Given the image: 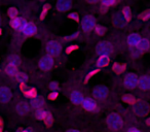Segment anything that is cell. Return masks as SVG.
I'll use <instances>...</instances> for the list:
<instances>
[{
  "label": "cell",
  "mask_w": 150,
  "mask_h": 132,
  "mask_svg": "<svg viewBox=\"0 0 150 132\" xmlns=\"http://www.w3.org/2000/svg\"><path fill=\"white\" fill-rule=\"evenodd\" d=\"M66 132H80L79 130H76V129H69V130H67Z\"/></svg>",
  "instance_id": "obj_45"
},
{
  "label": "cell",
  "mask_w": 150,
  "mask_h": 132,
  "mask_svg": "<svg viewBox=\"0 0 150 132\" xmlns=\"http://www.w3.org/2000/svg\"><path fill=\"white\" fill-rule=\"evenodd\" d=\"M110 63V58L109 56H100L97 60L96 66L98 68H104L106 66H108Z\"/></svg>",
  "instance_id": "obj_20"
},
{
  "label": "cell",
  "mask_w": 150,
  "mask_h": 132,
  "mask_svg": "<svg viewBox=\"0 0 150 132\" xmlns=\"http://www.w3.org/2000/svg\"><path fill=\"white\" fill-rule=\"evenodd\" d=\"M1 23H2V19H1V16H0V25H1Z\"/></svg>",
  "instance_id": "obj_49"
},
{
  "label": "cell",
  "mask_w": 150,
  "mask_h": 132,
  "mask_svg": "<svg viewBox=\"0 0 150 132\" xmlns=\"http://www.w3.org/2000/svg\"><path fill=\"white\" fill-rule=\"evenodd\" d=\"M99 71H100V69H99V68H97V69H94V70H92V71L88 72V73L86 76V78H84V83L86 84V83H88V81L91 80V78H94V76H96V74H98Z\"/></svg>",
  "instance_id": "obj_36"
},
{
  "label": "cell",
  "mask_w": 150,
  "mask_h": 132,
  "mask_svg": "<svg viewBox=\"0 0 150 132\" xmlns=\"http://www.w3.org/2000/svg\"><path fill=\"white\" fill-rule=\"evenodd\" d=\"M43 105H44V100L42 97H36V98L32 99L31 101H30V108L34 109V111H38V109H41L43 108Z\"/></svg>",
  "instance_id": "obj_17"
},
{
  "label": "cell",
  "mask_w": 150,
  "mask_h": 132,
  "mask_svg": "<svg viewBox=\"0 0 150 132\" xmlns=\"http://www.w3.org/2000/svg\"><path fill=\"white\" fill-rule=\"evenodd\" d=\"M106 123L107 126L110 128L113 131H118L122 128L123 126V120L118 113H111L108 115L106 119Z\"/></svg>",
  "instance_id": "obj_1"
},
{
  "label": "cell",
  "mask_w": 150,
  "mask_h": 132,
  "mask_svg": "<svg viewBox=\"0 0 150 132\" xmlns=\"http://www.w3.org/2000/svg\"><path fill=\"white\" fill-rule=\"evenodd\" d=\"M140 40H141V36H140L139 34L138 33H131L127 38V46H131V48H134V46L137 48V46L139 44Z\"/></svg>",
  "instance_id": "obj_16"
},
{
  "label": "cell",
  "mask_w": 150,
  "mask_h": 132,
  "mask_svg": "<svg viewBox=\"0 0 150 132\" xmlns=\"http://www.w3.org/2000/svg\"><path fill=\"white\" fill-rule=\"evenodd\" d=\"M68 19L69 20H72L74 22H79L80 21V18H79V15L77 13H75V11H72L68 15Z\"/></svg>",
  "instance_id": "obj_38"
},
{
  "label": "cell",
  "mask_w": 150,
  "mask_h": 132,
  "mask_svg": "<svg viewBox=\"0 0 150 132\" xmlns=\"http://www.w3.org/2000/svg\"><path fill=\"white\" fill-rule=\"evenodd\" d=\"M43 122L46 125V127H50V126L52 125V123H54V118H52V115L50 113V111H47L46 117H45V119H44Z\"/></svg>",
  "instance_id": "obj_34"
},
{
  "label": "cell",
  "mask_w": 150,
  "mask_h": 132,
  "mask_svg": "<svg viewBox=\"0 0 150 132\" xmlns=\"http://www.w3.org/2000/svg\"><path fill=\"white\" fill-rule=\"evenodd\" d=\"M2 32H3V31H2V29H1V28H0V35H1V34H2Z\"/></svg>",
  "instance_id": "obj_50"
},
{
  "label": "cell",
  "mask_w": 150,
  "mask_h": 132,
  "mask_svg": "<svg viewBox=\"0 0 150 132\" xmlns=\"http://www.w3.org/2000/svg\"><path fill=\"white\" fill-rule=\"evenodd\" d=\"M54 58L48 56V55H45V56L42 57L39 60V63H38V66H39V68L42 71H50L54 67Z\"/></svg>",
  "instance_id": "obj_5"
},
{
  "label": "cell",
  "mask_w": 150,
  "mask_h": 132,
  "mask_svg": "<svg viewBox=\"0 0 150 132\" xmlns=\"http://www.w3.org/2000/svg\"><path fill=\"white\" fill-rule=\"evenodd\" d=\"M138 18H139L141 21H147V20H149L150 19V9H146V11H142Z\"/></svg>",
  "instance_id": "obj_35"
},
{
  "label": "cell",
  "mask_w": 150,
  "mask_h": 132,
  "mask_svg": "<svg viewBox=\"0 0 150 132\" xmlns=\"http://www.w3.org/2000/svg\"><path fill=\"white\" fill-rule=\"evenodd\" d=\"M109 95V90L105 86H97L93 90V96L98 100H105Z\"/></svg>",
  "instance_id": "obj_7"
},
{
  "label": "cell",
  "mask_w": 150,
  "mask_h": 132,
  "mask_svg": "<svg viewBox=\"0 0 150 132\" xmlns=\"http://www.w3.org/2000/svg\"><path fill=\"white\" fill-rule=\"evenodd\" d=\"M145 123H146V125H147V126H150V117L148 118L147 120H146V122H145Z\"/></svg>",
  "instance_id": "obj_46"
},
{
  "label": "cell",
  "mask_w": 150,
  "mask_h": 132,
  "mask_svg": "<svg viewBox=\"0 0 150 132\" xmlns=\"http://www.w3.org/2000/svg\"><path fill=\"white\" fill-rule=\"evenodd\" d=\"M127 132H141L140 131L138 128H136V127H131V128H129V129L127 130Z\"/></svg>",
  "instance_id": "obj_42"
},
{
  "label": "cell",
  "mask_w": 150,
  "mask_h": 132,
  "mask_svg": "<svg viewBox=\"0 0 150 132\" xmlns=\"http://www.w3.org/2000/svg\"><path fill=\"white\" fill-rule=\"evenodd\" d=\"M50 89L52 91V92H58L59 89H60V86H59V83L56 82V81H52L50 84Z\"/></svg>",
  "instance_id": "obj_39"
},
{
  "label": "cell",
  "mask_w": 150,
  "mask_h": 132,
  "mask_svg": "<svg viewBox=\"0 0 150 132\" xmlns=\"http://www.w3.org/2000/svg\"><path fill=\"white\" fill-rule=\"evenodd\" d=\"M90 3H98V1H88Z\"/></svg>",
  "instance_id": "obj_48"
},
{
  "label": "cell",
  "mask_w": 150,
  "mask_h": 132,
  "mask_svg": "<svg viewBox=\"0 0 150 132\" xmlns=\"http://www.w3.org/2000/svg\"><path fill=\"white\" fill-rule=\"evenodd\" d=\"M46 113H47V111H45L44 108L38 109V111H35V118L39 121H44L46 117Z\"/></svg>",
  "instance_id": "obj_29"
},
{
  "label": "cell",
  "mask_w": 150,
  "mask_h": 132,
  "mask_svg": "<svg viewBox=\"0 0 150 132\" xmlns=\"http://www.w3.org/2000/svg\"><path fill=\"white\" fill-rule=\"evenodd\" d=\"M122 101H123V102H125V103H127V104H129V105H134L138 100L136 99V97L134 96V95L125 94L122 96Z\"/></svg>",
  "instance_id": "obj_26"
},
{
  "label": "cell",
  "mask_w": 150,
  "mask_h": 132,
  "mask_svg": "<svg viewBox=\"0 0 150 132\" xmlns=\"http://www.w3.org/2000/svg\"><path fill=\"white\" fill-rule=\"evenodd\" d=\"M96 20L94 16L92 15H86L81 20V28L84 31H91L96 27Z\"/></svg>",
  "instance_id": "obj_6"
},
{
  "label": "cell",
  "mask_w": 150,
  "mask_h": 132,
  "mask_svg": "<svg viewBox=\"0 0 150 132\" xmlns=\"http://www.w3.org/2000/svg\"><path fill=\"white\" fill-rule=\"evenodd\" d=\"M0 132H3V119L0 117Z\"/></svg>",
  "instance_id": "obj_43"
},
{
  "label": "cell",
  "mask_w": 150,
  "mask_h": 132,
  "mask_svg": "<svg viewBox=\"0 0 150 132\" xmlns=\"http://www.w3.org/2000/svg\"><path fill=\"white\" fill-rule=\"evenodd\" d=\"M7 16H8L11 20H13L19 17V11H18V9H16V7H13V6L9 7V9H7Z\"/></svg>",
  "instance_id": "obj_32"
},
{
  "label": "cell",
  "mask_w": 150,
  "mask_h": 132,
  "mask_svg": "<svg viewBox=\"0 0 150 132\" xmlns=\"http://www.w3.org/2000/svg\"><path fill=\"white\" fill-rule=\"evenodd\" d=\"M125 64H121V63H114L112 65V71L115 74H122L125 71Z\"/></svg>",
  "instance_id": "obj_23"
},
{
  "label": "cell",
  "mask_w": 150,
  "mask_h": 132,
  "mask_svg": "<svg viewBox=\"0 0 150 132\" xmlns=\"http://www.w3.org/2000/svg\"><path fill=\"white\" fill-rule=\"evenodd\" d=\"M21 32L26 37H31V36H34L37 33V27H36L35 24L32 23V22H26V23L24 24L23 28H22Z\"/></svg>",
  "instance_id": "obj_8"
},
{
  "label": "cell",
  "mask_w": 150,
  "mask_h": 132,
  "mask_svg": "<svg viewBox=\"0 0 150 132\" xmlns=\"http://www.w3.org/2000/svg\"><path fill=\"white\" fill-rule=\"evenodd\" d=\"M79 36V32H75V33L71 34V35H66L64 36V39L65 40H74Z\"/></svg>",
  "instance_id": "obj_40"
},
{
  "label": "cell",
  "mask_w": 150,
  "mask_h": 132,
  "mask_svg": "<svg viewBox=\"0 0 150 132\" xmlns=\"http://www.w3.org/2000/svg\"><path fill=\"white\" fill-rule=\"evenodd\" d=\"M71 6H72V1H70V0H60L56 4L57 11H60V13L69 11L71 9Z\"/></svg>",
  "instance_id": "obj_13"
},
{
  "label": "cell",
  "mask_w": 150,
  "mask_h": 132,
  "mask_svg": "<svg viewBox=\"0 0 150 132\" xmlns=\"http://www.w3.org/2000/svg\"><path fill=\"white\" fill-rule=\"evenodd\" d=\"M94 30H95V32H96L97 35H99V36L104 35L107 31L106 27H104V26H102V25H96V27L94 28Z\"/></svg>",
  "instance_id": "obj_33"
},
{
  "label": "cell",
  "mask_w": 150,
  "mask_h": 132,
  "mask_svg": "<svg viewBox=\"0 0 150 132\" xmlns=\"http://www.w3.org/2000/svg\"><path fill=\"white\" fill-rule=\"evenodd\" d=\"M16 111H17V113H19L20 116H26L30 111V106L28 103L22 101V102H19L17 104Z\"/></svg>",
  "instance_id": "obj_18"
},
{
  "label": "cell",
  "mask_w": 150,
  "mask_h": 132,
  "mask_svg": "<svg viewBox=\"0 0 150 132\" xmlns=\"http://www.w3.org/2000/svg\"><path fill=\"white\" fill-rule=\"evenodd\" d=\"M112 23L116 28H125L127 22V20L125 19L123 15L121 14V11H118V13H116V14L113 15Z\"/></svg>",
  "instance_id": "obj_10"
},
{
  "label": "cell",
  "mask_w": 150,
  "mask_h": 132,
  "mask_svg": "<svg viewBox=\"0 0 150 132\" xmlns=\"http://www.w3.org/2000/svg\"><path fill=\"white\" fill-rule=\"evenodd\" d=\"M47 98L52 101H56L57 99L59 98V92H50V94H48Z\"/></svg>",
  "instance_id": "obj_41"
},
{
  "label": "cell",
  "mask_w": 150,
  "mask_h": 132,
  "mask_svg": "<svg viewBox=\"0 0 150 132\" xmlns=\"http://www.w3.org/2000/svg\"><path fill=\"white\" fill-rule=\"evenodd\" d=\"M50 9V5L47 4V3H46V4H44L43 6H42L41 13H40V16H39V20H40V21H42V20L45 19V17L47 16Z\"/></svg>",
  "instance_id": "obj_30"
},
{
  "label": "cell",
  "mask_w": 150,
  "mask_h": 132,
  "mask_svg": "<svg viewBox=\"0 0 150 132\" xmlns=\"http://www.w3.org/2000/svg\"><path fill=\"white\" fill-rule=\"evenodd\" d=\"M78 49H79V46H78V44H70V46H67L66 54L70 55V54H72L73 52H75V51H77Z\"/></svg>",
  "instance_id": "obj_37"
},
{
  "label": "cell",
  "mask_w": 150,
  "mask_h": 132,
  "mask_svg": "<svg viewBox=\"0 0 150 132\" xmlns=\"http://www.w3.org/2000/svg\"><path fill=\"white\" fill-rule=\"evenodd\" d=\"M24 96L27 97L29 99H34L38 96V93H37V90L35 88H29V89H26L25 92H23Z\"/></svg>",
  "instance_id": "obj_24"
},
{
  "label": "cell",
  "mask_w": 150,
  "mask_h": 132,
  "mask_svg": "<svg viewBox=\"0 0 150 132\" xmlns=\"http://www.w3.org/2000/svg\"><path fill=\"white\" fill-rule=\"evenodd\" d=\"M150 49V42L148 39H146V38H141V40H140L139 44L137 46V51H139V52L143 53V52H146V51H148Z\"/></svg>",
  "instance_id": "obj_21"
},
{
  "label": "cell",
  "mask_w": 150,
  "mask_h": 132,
  "mask_svg": "<svg viewBox=\"0 0 150 132\" xmlns=\"http://www.w3.org/2000/svg\"><path fill=\"white\" fill-rule=\"evenodd\" d=\"M138 81L139 78L135 73H127L123 78V85L127 89H134L138 87Z\"/></svg>",
  "instance_id": "obj_9"
},
{
  "label": "cell",
  "mask_w": 150,
  "mask_h": 132,
  "mask_svg": "<svg viewBox=\"0 0 150 132\" xmlns=\"http://www.w3.org/2000/svg\"><path fill=\"white\" fill-rule=\"evenodd\" d=\"M4 72L8 76L16 78V76H17V74H18V72H19V70H18V67H16V66H13V65L7 64L6 66H5V68H4Z\"/></svg>",
  "instance_id": "obj_22"
},
{
  "label": "cell",
  "mask_w": 150,
  "mask_h": 132,
  "mask_svg": "<svg viewBox=\"0 0 150 132\" xmlns=\"http://www.w3.org/2000/svg\"><path fill=\"white\" fill-rule=\"evenodd\" d=\"M82 106L88 111H96L98 105H97V101L95 99L88 97V98H84L83 102H82Z\"/></svg>",
  "instance_id": "obj_12"
},
{
  "label": "cell",
  "mask_w": 150,
  "mask_h": 132,
  "mask_svg": "<svg viewBox=\"0 0 150 132\" xmlns=\"http://www.w3.org/2000/svg\"><path fill=\"white\" fill-rule=\"evenodd\" d=\"M134 113L138 116V117H145L149 113L150 106L148 103L143 102V101H137L135 104L133 105Z\"/></svg>",
  "instance_id": "obj_4"
},
{
  "label": "cell",
  "mask_w": 150,
  "mask_h": 132,
  "mask_svg": "<svg viewBox=\"0 0 150 132\" xmlns=\"http://www.w3.org/2000/svg\"><path fill=\"white\" fill-rule=\"evenodd\" d=\"M7 64L18 67V66L21 64V59H20V57L17 56V55H11V56H9L8 58H7Z\"/></svg>",
  "instance_id": "obj_25"
},
{
  "label": "cell",
  "mask_w": 150,
  "mask_h": 132,
  "mask_svg": "<svg viewBox=\"0 0 150 132\" xmlns=\"http://www.w3.org/2000/svg\"><path fill=\"white\" fill-rule=\"evenodd\" d=\"M70 100L73 104L79 105V104H82V102H83V100H84V97L79 91H73L70 94Z\"/></svg>",
  "instance_id": "obj_15"
},
{
  "label": "cell",
  "mask_w": 150,
  "mask_h": 132,
  "mask_svg": "<svg viewBox=\"0 0 150 132\" xmlns=\"http://www.w3.org/2000/svg\"><path fill=\"white\" fill-rule=\"evenodd\" d=\"M45 50L48 56L57 57L62 52V44L57 40H48L45 44Z\"/></svg>",
  "instance_id": "obj_2"
},
{
  "label": "cell",
  "mask_w": 150,
  "mask_h": 132,
  "mask_svg": "<svg viewBox=\"0 0 150 132\" xmlns=\"http://www.w3.org/2000/svg\"><path fill=\"white\" fill-rule=\"evenodd\" d=\"M117 3H118V1H116V0H103V1H101V6L108 9L109 7L114 6Z\"/></svg>",
  "instance_id": "obj_27"
},
{
  "label": "cell",
  "mask_w": 150,
  "mask_h": 132,
  "mask_svg": "<svg viewBox=\"0 0 150 132\" xmlns=\"http://www.w3.org/2000/svg\"><path fill=\"white\" fill-rule=\"evenodd\" d=\"M121 14L123 15V17H125V19L127 20V23H129V22H131V20H132V11H131L129 6H125V7H123L122 11H121Z\"/></svg>",
  "instance_id": "obj_28"
},
{
  "label": "cell",
  "mask_w": 150,
  "mask_h": 132,
  "mask_svg": "<svg viewBox=\"0 0 150 132\" xmlns=\"http://www.w3.org/2000/svg\"><path fill=\"white\" fill-rule=\"evenodd\" d=\"M21 132H31V130H30V129H25V130H22Z\"/></svg>",
  "instance_id": "obj_47"
},
{
  "label": "cell",
  "mask_w": 150,
  "mask_h": 132,
  "mask_svg": "<svg viewBox=\"0 0 150 132\" xmlns=\"http://www.w3.org/2000/svg\"><path fill=\"white\" fill-rule=\"evenodd\" d=\"M16 78H17L20 84H27V82H28V76L26 73H24V72L19 71L17 76H16Z\"/></svg>",
  "instance_id": "obj_31"
},
{
  "label": "cell",
  "mask_w": 150,
  "mask_h": 132,
  "mask_svg": "<svg viewBox=\"0 0 150 132\" xmlns=\"http://www.w3.org/2000/svg\"><path fill=\"white\" fill-rule=\"evenodd\" d=\"M20 90L22 92H25L26 91V84H20Z\"/></svg>",
  "instance_id": "obj_44"
},
{
  "label": "cell",
  "mask_w": 150,
  "mask_h": 132,
  "mask_svg": "<svg viewBox=\"0 0 150 132\" xmlns=\"http://www.w3.org/2000/svg\"><path fill=\"white\" fill-rule=\"evenodd\" d=\"M13 98V93L11 89L3 86L0 87V103H7Z\"/></svg>",
  "instance_id": "obj_11"
},
{
  "label": "cell",
  "mask_w": 150,
  "mask_h": 132,
  "mask_svg": "<svg viewBox=\"0 0 150 132\" xmlns=\"http://www.w3.org/2000/svg\"><path fill=\"white\" fill-rule=\"evenodd\" d=\"M26 22H27V21H25L23 18L18 17V18H16V19L11 20V26L15 30H17V31H21L22 28H23V26H24V24H25Z\"/></svg>",
  "instance_id": "obj_19"
},
{
  "label": "cell",
  "mask_w": 150,
  "mask_h": 132,
  "mask_svg": "<svg viewBox=\"0 0 150 132\" xmlns=\"http://www.w3.org/2000/svg\"><path fill=\"white\" fill-rule=\"evenodd\" d=\"M97 54L100 56H109L113 52V46L109 41H101L96 46Z\"/></svg>",
  "instance_id": "obj_3"
},
{
  "label": "cell",
  "mask_w": 150,
  "mask_h": 132,
  "mask_svg": "<svg viewBox=\"0 0 150 132\" xmlns=\"http://www.w3.org/2000/svg\"><path fill=\"white\" fill-rule=\"evenodd\" d=\"M138 87L143 91L150 90V76H142L138 81Z\"/></svg>",
  "instance_id": "obj_14"
}]
</instances>
